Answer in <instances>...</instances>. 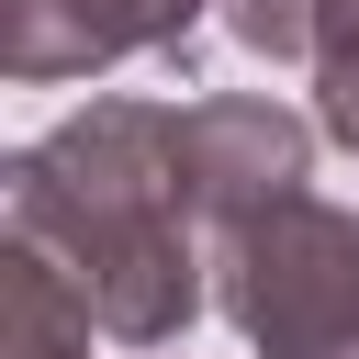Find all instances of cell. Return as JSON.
<instances>
[{
	"instance_id": "5b68a950",
	"label": "cell",
	"mask_w": 359,
	"mask_h": 359,
	"mask_svg": "<svg viewBox=\"0 0 359 359\" xmlns=\"http://www.w3.org/2000/svg\"><path fill=\"white\" fill-rule=\"evenodd\" d=\"M90 303L56 280V258H34L22 236H0V359H90Z\"/></svg>"
},
{
	"instance_id": "6da1fadb",
	"label": "cell",
	"mask_w": 359,
	"mask_h": 359,
	"mask_svg": "<svg viewBox=\"0 0 359 359\" xmlns=\"http://www.w3.org/2000/svg\"><path fill=\"white\" fill-rule=\"evenodd\" d=\"M0 236L56 258L112 348H180L213 303V236L180 180V101L101 90L0 168Z\"/></svg>"
},
{
	"instance_id": "8992f818",
	"label": "cell",
	"mask_w": 359,
	"mask_h": 359,
	"mask_svg": "<svg viewBox=\"0 0 359 359\" xmlns=\"http://www.w3.org/2000/svg\"><path fill=\"white\" fill-rule=\"evenodd\" d=\"M314 123H325V146L359 157V0H325V22H314Z\"/></svg>"
},
{
	"instance_id": "ba28073f",
	"label": "cell",
	"mask_w": 359,
	"mask_h": 359,
	"mask_svg": "<svg viewBox=\"0 0 359 359\" xmlns=\"http://www.w3.org/2000/svg\"><path fill=\"white\" fill-rule=\"evenodd\" d=\"M325 359H359V337H348V348H325Z\"/></svg>"
},
{
	"instance_id": "7a4b0ae2",
	"label": "cell",
	"mask_w": 359,
	"mask_h": 359,
	"mask_svg": "<svg viewBox=\"0 0 359 359\" xmlns=\"http://www.w3.org/2000/svg\"><path fill=\"white\" fill-rule=\"evenodd\" d=\"M213 314L258 359H325L359 337V213L325 191L269 202L258 224L213 236Z\"/></svg>"
},
{
	"instance_id": "277c9868",
	"label": "cell",
	"mask_w": 359,
	"mask_h": 359,
	"mask_svg": "<svg viewBox=\"0 0 359 359\" xmlns=\"http://www.w3.org/2000/svg\"><path fill=\"white\" fill-rule=\"evenodd\" d=\"M191 34H202V0H0V67L22 90L101 79L123 56L191 67Z\"/></svg>"
},
{
	"instance_id": "52a82bcc",
	"label": "cell",
	"mask_w": 359,
	"mask_h": 359,
	"mask_svg": "<svg viewBox=\"0 0 359 359\" xmlns=\"http://www.w3.org/2000/svg\"><path fill=\"white\" fill-rule=\"evenodd\" d=\"M213 22H224L258 67H314V22H325V0H213Z\"/></svg>"
},
{
	"instance_id": "3957f363",
	"label": "cell",
	"mask_w": 359,
	"mask_h": 359,
	"mask_svg": "<svg viewBox=\"0 0 359 359\" xmlns=\"http://www.w3.org/2000/svg\"><path fill=\"white\" fill-rule=\"evenodd\" d=\"M314 135L325 123L280 112L269 90H202V101H180V180H191L202 236H236L269 202H292L314 180Z\"/></svg>"
},
{
	"instance_id": "9c48e42d",
	"label": "cell",
	"mask_w": 359,
	"mask_h": 359,
	"mask_svg": "<svg viewBox=\"0 0 359 359\" xmlns=\"http://www.w3.org/2000/svg\"><path fill=\"white\" fill-rule=\"evenodd\" d=\"M146 359H157V348H146Z\"/></svg>"
}]
</instances>
